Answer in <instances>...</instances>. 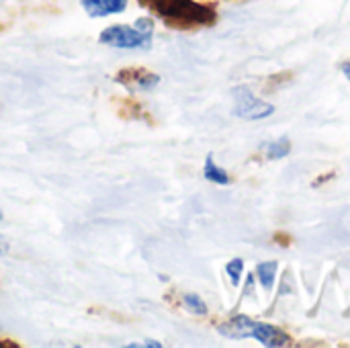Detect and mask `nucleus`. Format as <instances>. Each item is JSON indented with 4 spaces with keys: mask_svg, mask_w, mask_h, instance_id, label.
Instances as JSON below:
<instances>
[{
    "mask_svg": "<svg viewBox=\"0 0 350 348\" xmlns=\"http://www.w3.org/2000/svg\"><path fill=\"white\" fill-rule=\"evenodd\" d=\"M273 113V107L258 101L250 90L238 88L236 90V115L244 119H265Z\"/></svg>",
    "mask_w": 350,
    "mask_h": 348,
    "instance_id": "4",
    "label": "nucleus"
},
{
    "mask_svg": "<svg viewBox=\"0 0 350 348\" xmlns=\"http://www.w3.org/2000/svg\"><path fill=\"white\" fill-rule=\"evenodd\" d=\"M250 336L256 338L260 345L273 348L285 347V345L289 343V336H287L283 330H279V328H275V326H271V324H262V322H254V324H252Z\"/></svg>",
    "mask_w": 350,
    "mask_h": 348,
    "instance_id": "5",
    "label": "nucleus"
},
{
    "mask_svg": "<svg viewBox=\"0 0 350 348\" xmlns=\"http://www.w3.org/2000/svg\"><path fill=\"white\" fill-rule=\"evenodd\" d=\"M252 320L246 318V316H238V318H232L230 322H226L224 326H219V334H224L226 338H234V340H240V338H248L250 332H252Z\"/></svg>",
    "mask_w": 350,
    "mask_h": 348,
    "instance_id": "7",
    "label": "nucleus"
},
{
    "mask_svg": "<svg viewBox=\"0 0 350 348\" xmlns=\"http://www.w3.org/2000/svg\"><path fill=\"white\" fill-rule=\"evenodd\" d=\"M183 302H185L187 310H191L193 314H197V316H205V314H207V306H205V302H203L199 295L187 293V295L183 297Z\"/></svg>",
    "mask_w": 350,
    "mask_h": 348,
    "instance_id": "11",
    "label": "nucleus"
},
{
    "mask_svg": "<svg viewBox=\"0 0 350 348\" xmlns=\"http://www.w3.org/2000/svg\"><path fill=\"white\" fill-rule=\"evenodd\" d=\"M8 250H10L8 240H6L4 236H0V256H6V254H8Z\"/></svg>",
    "mask_w": 350,
    "mask_h": 348,
    "instance_id": "14",
    "label": "nucleus"
},
{
    "mask_svg": "<svg viewBox=\"0 0 350 348\" xmlns=\"http://www.w3.org/2000/svg\"><path fill=\"white\" fill-rule=\"evenodd\" d=\"M256 273H258V279H260L262 287L273 289L275 277H277V263H262V265H258Z\"/></svg>",
    "mask_w": 350,
    "mask_h": 348,
    "instance_id": "9",
    "label": "nucleus"
},
{
    "mask_svg": "<svg viewBox=\"0 0 350 348\" xmlns=\"http://www.w3.org/2000/svg\"><path fill=\"white\" fill-rule=\"evenodd\" d=\"M226 271H228V275H230L232 283L238 287V283H240V279H242V273H244V260H240V258L230 260V263H228V267H226Z\"/></svg>",
    "mask_w": 350,
    "mask_h": 348,
    "instance_id": "12",
    "label": "nucleus"
},
{
    "mask_svg": "<svg viewBox=\"0 0 350 348\" xmlns=\"http://www.w3.org/2000/svg\"><path fill=\"white\" fill-rule=\"evenodd\" d=\"M289 150H291L289 139H287V137H281V139L273 142V144L267 148V154H269L271 160H281V158H285V156L289 154Z\"/></svg>",
    "mask_w": 350,
    "mask_h": 348,
    "instance_id": "10",
    "label": "nucleus"
},
{
    "mask_svg": "<svg viewBox=\"0 0 350 348\" xmlns=\"http://www.w3.org/2000/svg\"><path fill=\"white\" fill-rule=\"evenodd\" d=\"M80 4L94 18L119 14L127 8V0H80Z\"/></svg>",
    "mask_w": 350,
    "mask_h": 348,
    "instance_id": "6",
    "label": "nucleus"
},
{
    "mask_svg": "<svg viewBox=\"0 0 350 348\" xmlns=\"http://www.w3.org/2000/svg\"><path fill=\"white\" fill-rule=\"evenodd\" d=\"M342 72H345V76L350 80V59L347 64H342Z\"/></svg>",
    "mask_w": 350,
    "mask_h": 348,
    "instance_id": "15",
    "label": "nucleus"
},
{
    "mask_svg": "<svg viewBox=\"0 0 350 348\" xmlns=\"http://www.w3.org/2000/svg\"><path fill=\"white\" fill-rule=\"evenodd\" d=\"M129 348H135V347H152V348H162L160 343H156V340H146V343H142V345H137V343H131V345H127Z\"/></svg>",
    "mask_w": 350,
    "mask_h": 348,
    "instance_id": "13",
    "label": "nucleus"
},
{
    "mask_svg": "<svg viewBox=\"0 0 350 348\" xmlns=\"http://www.w3.org/2000/svg\"><path fill=\"white\" fill-rule=\"evenodd\" d=\"M0 219H2V213H0Z\"/></svg>",
    "mask_w": 350,
    "mask_h": 348,
    "instance_id": "16",
    "label": "nucleus"
},
{
    "mask_svg": "<svg viewBox=\"0 0 350 348\" xmlns=\"http://www.w3.org/2000/svg\"><path fill=\"white\" fill-rule=\"evenodd\" d=\"M154 35V21L148 16H142L135 21V25H111L107 27L98 41L111 47L119 49H139V47H150Z\"/></svg>",
    "mask_w": 350,
    "mask_h": 348,
    "instance_id": "2",
    "label": "nucleus"
},
{
    "mask_svg": "<svg viewBox=\"0 0 350 348\" xmlns=\"http://www.w3.org/2000/svg\"><path fill=\"white\" fill-rule=\"evenodd\" d=\"M142 6L158 14L162 21L176 29L205 27L215 23V10L195 0H137Z\"/></svg>",
    "mask_w": 350,
    "mask_h": 348,
    "instance_id": "1",
    "label": "nucleus"
},
{
    "mask_svg": "<svg viewBox=\"0 0 350 348\" xmlns=\"http://www.w3.org/2000/svg\"><path fill=\"white\" fill-rule=\"evenodd\" d=\"M203 174H205L207 180H211V183H215V185H228V183H230V174H228L224 168H219V166L215 164V160H213L211 154H209L207 160H205Z\"/></svg>",
    "mask_w": 350,
    "mask_h": 348,
    "instance_id": "8",
    "label": "nucleus"
},
{
    "mask_svg": "<svg viewBox=\"0 0 350 348\" xmlns=\"http://www.w3.org/2000/svg\"><path fill=\"white\" fill-rule=\"evenodd\" d=\"M115 82L125 86L129 92L135 90H152L160 84V76L146 70V68H123L117 72Z\"/></svg>",
    "mask_w": 350,
    "mask_h": 348,
    "instance_id": "3",
    "label": "nucleus"
}]
</instances>
